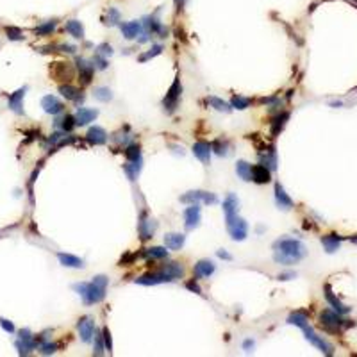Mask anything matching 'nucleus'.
<instances>
[{"instance_id":"47","label":"nucleus","mask_w":357,"mask_h":357,"mask_svg":"<svg viewBox=\"0 0 357 357\" xmlns=\"http://www.w3.org/2000/svg\"><path fill=\"white\" fill-rule=\"evenodd\" d=\"M104 352H106V345H104L102 332H97L93 341V356H104Z\"/></svg>"},{"instance_id":"50","label":"nucleus","mask_w":357,"mask_h":357,"mask_svg":"<svg viewBox=\"0 0 357 357\" xmlns=\"http://www.w3.org/2000/svg\"><path fill=\"white\" fill-rule=\"evenodd\" d=\"M57 343H41L39 345V352L43 354V356H52V354H56L57 350Z\"/></svg>"},{"instance_id":"37","label":"nucleus","mask_w":357,"mask_h":357,"mask_svg":"<svg viewBox=\"0 0 357 357\" xmlns=\"http://www.w3.org/2000/svg\"><path fill=\"white\" fill-rule=\"evenodd\" d=\"M287 118H289V113L287 111H284V113H279L277 116L273 118L272 122V136H277L279 132L284 129V125H286Z\"/></svg>"},{"instance_id":"44","label":"nucleus","mask_w":357,"mask_h":357,"mask_svg":"<svg viewBox=\"0 0 357 357\" xmlns=\"http://www.w3.org/2000/svg\"><path fill=\"white\" fill-rule=\"evenodd\" d=\"M123 154H125L127 161L141 159V146L138 145V143H131V145L125 146V150H123Z\"/></svg>"},{"instance_id":"36","label":"nucleus","mask_w":357,"mask_h":357,"mask_svg":"<svg viewBox=\"0 0 357 357\" xmlns=\"http://www.w3.org/2000/svg\"><path fill=\"white\" fill-rule=\"evenodd\" d=\"M236 174L243 178L245 182H250L252 180V165H249L247 161H238L236 163Z\"/></svg>"},{"instance_id":"16","label":"nucleus","mask_w":357,"mask_h":357,"mask_svg":"<svg viewBox=\"0 0 357 357\" xmlns=\"http://www.w3.org/2000/svg\"><path fill=\"white\" fill-rule=\"evenodd\" d=\"M41 107L47 114H54V116H56V114L65 111V104L57 99V97H54V95H45L41 99Z\"/></svg>"},{"instance_id":"1","label":"nucleus","mask_w":357,"mask_h":357,"mask_svg":"<svg viewBox=\"0 0 357 357\" xmlns=\"http://www.w3.org/2000/svg\"><path fill=\"white\" fill-rule=\"evenodd\" d=\"M307 255L306 245L293 238H282L273 243V261L284 266L300 263Z\"/></svg>"},{"instance_id":"52","label":"nucleus","mask_w":357,"mask_h":357,"mask_svg":"<svg viewBox=\"0 0 357 357\" xmlns=\"http://www.w3.org/2000/svg\"><path fill=\"white\" fill-rule=\"evenodd\" d=\"M95 50H97V54H100V56H104V57L113 56V47H111L109 43H100V45L95 48Z\"/></svg>"},{"instance_id":"29","label":"nucleus","mask_w":357,"mask_h":357,"mask_svg":"<svg viewBox=\"0 0 357 357\" xmlns=\"http://www.w3.org/2000/svg\"><path fill=\"white\" fill-rule=\"evenodd\" d=\"M206 104L209 106V107H213L214 111H218V113H230L232 111V106H230L229 102H225L223 99H220V97H206Z\"/></svg>"},{"instance_id":"13","label":"nucleus","mask_w":357,"mask_h":357,"mask_svg":"<svg viewBox=\"0 0 357 357\" xmlns=\"http://www.w3.org/2000/svg\"><path fill=\"white\" fill-rule=\"evenodd\" d=\"M77 330H79V336L84 343H91L95 334V321L89 318V316H82V318H79V321H77Z\"/></svg>"},{"instance_id":"22","label":"nucleus","mask_w":357,"mask_h":357,"mask_svg":"<svg viewBox=\"0 0 357 357\" xmlns=\"http://www.w3.org/2000/svg\"><path fill=\"white\" fill-rule=\"evenodd\" d=\"M252 180L255 184H268L272 180V170L268 168L266 165H255L252 166Z\"/></svg>"},{"instance_id":"27","label":"nucleus","mask_w":357,"mask_h":357,"mask_svg":"<svg viewBox=\"0 0 357 357\" xmlns=\"http://www.w3.org/2000/svg\"><path fill=\"white\" fill-rule=\"evenodd\" d=\"M186 243V236L178 234V232H172V234L165 236V247L168 250H180Z\"/></svg>"},{"instance_id":"53","label":"nucleus","mask_w":357,"mask_h":357,"mask_svg":"<svg viewBox=\"0 0 357 357\" xmlns=\"http://www.w3.org/2000/svg\"><path fill=\"white\" fill-rule=\"evenodd\" d=\"M186 287H188L189 291L197 293V295H202V287L198 286V284H197V281H195V279H191V281H188V282H186Z\"/></svg>"},{"instance_id":"39","label":"nucleus","mask_w":357,"mask_h":357,"mask_svg":"<svg viewBox=\"0 0 357 357\" xmlns=\"http://www.w3.org/2000/svg\"><path fill=\"white\" fill-rule=\"evenodd\" d=\"M56 27H57V20H50V22H45V24L34 27V34L39 36V38H43V36H50Z\"/></svg>"},{"instance_id":"12","label":"nucleus","mask_w":357,"mask_h":357,"mask_svg":"<svg viewBox=\"0 0 357 357\" xmlns=\"http://www.w3.org/2000/svg\"><path fill=\"white\" fill-rule=\"evenodd\" d=\"M75 65H77V71H79V80L82 86H88L93 79V71L95 66L91 61L84 59V57H75Z\"/></svg>"},{"instance_id":"2","label":"nucleus","mask_w":357,"mask_h":357,"mask_svg":"<svg viewBox=\"0 0 357 357\" xmlns=\"http://www.w3.org/2000/svg\"><path fill=\"white\" fill-rule=\"evenodd\" d=\"M184 277V266L180 263H166L163 266L155 268L154 272H148L145 275L138 277L136 284L141 286H157V284H165V282H174L175 279Z\"/></svg>"},{"instance_id":"4","label":"nucleus","mask_w":357,"mask_h":357,"mask_svg":"<svg viewBox=\"0 0 357 357\" xmlns=\"http://www.w3.org/2000/svg\"><path fill=\"white\" fill-rule=\"evenodd\" d=\"M225 221H227V230H229L232 240L234 241L247 240V236H249V223H247L243 218L234 214V216L225 218Z\"/></svg>"},{"instance_id":"49","label":"nucleus","mask_w":357,"mask_h":357,"mask_svg":"<svg viewBox=\"0 0 357 357\" xmlns=\"http://www.w3.org/2000/svg\"><path fill=\"white\" fill-rule=\"evenodd\" d=\"M102 339H104V345H106V350H107L109 354H113V339H111V332H109L107 327L102 329Z\"/></svg>"},{"instance_id":"57","label":"nucleus","mask_w":357,"mask_h":357,"mask_svg":"<svg viewBox=\"0 0 357 357\" xmlns=\"http://www.w3.org/2000/svg\"><path fill=\"white\" fill-rule=\"evenodd\" d=\"M254 341H252V339H247V341H245L243 343V348L245 350H247V352H250V348H254Z\"/></svg>"},{"instance_id":"20","label":"nucleus","mask_w":357,"mask_h":357,"mask_svg":"<svg viewBox=\"0 0 357 357\" xmlns=\"http://www.w3.org/2000/svg\"><path fill=\"white\" fill-rule=\"evenodd\" d=\"M120 31H122L123 38L125 39H138V36H141V31H143V25L141 22H122L120 24Z\"/></svg>"},{"instance_id":"59","label":"nucleus","mask_w":357,"mask_h":357,"mask_svg":"<svg viewBox=\"0 0 357 357\" xmlns=\"http://www.w3.org/2000/svg\"><path fill=\"white\" fill-rule=\"evenodd\" d=\"M350 241H352V243H357V236H354V238H350Z\"/></svg>"},{"instance_id":"17","label":"nucleus","mask_w":357,"mask_h":357,"mask_svg":"<svg viewBox=\"0 0 357 357\" xmlns=\"http://www.w3.org/2000/svg\"><path fill=\"white\" fill-rule=\"evenodd\" d=\"M59 93H61L66 100H70V102H75V104L84 102V93H82V89L71 86L70 82L59 86Z\"/></svg>"},{"instance_id":"25","label":"nucleus","mask_w":357,"mask_h":357,"mask_svg":"<svg viewBox=\"0 0 357 357\" xmlns=\"http://www.w3.org/2000/svg\"><path fill=\"white\" fill-rule=\"evenodd\" d=\"M275 202H277V206L281 207V209H286V211L293 207V200L289 198L286 189L281 186V182L275 184Z\"/></svg>"},{"instance_id":"32","label":"nucleus","mask_w":357,"mask_h":357,"mask_svg":"<svg viewBox=\"0 0 357 357\" xmlns=\"http://www.w3.org/2000/svg\"><path fill=\"white\" fill-rule=\"evenodd\" d=\"M238 206H240L238 197H236L234 193H229L227 198L223 200V213H225V218H230V216H234V214H238Z\"/></svg>"},{"instance_id":"38","label":"nucleus","mask_w":357,"mask_h":357,"mask_svg":"<svg viewBox=\"0 0 357 357\" xmlns=\"http://www.w3.org/2000/svg\"><path fill=\"white\" fill-rule=\"evenodd\" d=\"M36 347H38V343L34 341V338L33 339H20L18 338V341H16V348H18L20 356H29Z\"/></svg>"},{"instance_id":"11","label":"nucleus","mask_w":357,"mask_h":357,"mask_svg":"<svg viewBox=\"0 0 357 357\" xmlns=\"http://www.w3.org/2000/svg\"><path fill=\"white\" fill-rule=\"evenodd\" d=\"M157 13H159V9L155 11L154 14H150V16H145L143 18V29H145L148 34H159L161 38H166V34H168V29L165 27V25L161 24L159 18H157Z\"/></svg>"},{"instance_id":"41","label":"nucleus","mask_w":357,"mask_h":357,"mask_svg":"<svg viewBox=\"0 0 357 357\" xmlns=\"http://www.w3.org/2000/svg\"><path fill=\"white\" fill-rule=\"evenodd\" d=\"M287 323L302 329V327H306V325L309 323V320H307L306 313H291V315L287 316Z\"/></svg>"},{"instance_id":"43","label":"nucleus","mask_w":357,"mask_h":357,"mask_svg":"<svg viewBox=\"0 0 357 357\" xmlns=\"http://www.w3.org/2000/svg\"><path fill=\"white\" fill-rule=\"evenodd\" d=\"M93 97L99 102H109V100H113V91L106 86H99V88H95L93 91Z\"/></svg>"},{"instance_id":"18","label":"nucleus","mask_w":357,"mask_h":357,"mask_svg":"<svg viewBox=\"0 0 357 357\" xmlns=\"http://www.w3.org/2000/svg\"><path fill=\"white\" fill-rule=\"evenodd\" d=\"M86 140H88L89 145H95V146L106 145V143H107V132L104 131L102 127H99V125H93V127H89L88 132H86Z\"/></svg>"},{"instance_id":"33","label":"nucleus","mask_w":357,"mask_h":357,"mask_svg":"<svg viewBox=\"0 0 357 357\" xmlns=\"http://www.w3.org/2000/svg\"><path fill=\"white\" fill-rule=\"evenodd\" d=\"M141 257L145 259H166L168 257V250L166 247H150V249H145L141 252Z\"/></svg>"},{"instance_id":"7","label":"nucleus","mask_w":357,"mask_h":357,"mask_svg":"<svg viewBox=\"0 0 357 357\" xmlns=\"http://www.w3.org/2000/svg\"><path fill=\"white\" fill-rule=\"evenodd\" d=\"M302 330H304V336H306L307 341H309L311 345H315L320 352L325 354V356H332V354H334V347L329 343V341H327V339H323L321 336H318L315 330L311 329L309 323H307L306 327H302Z\"/></svg>"},{"instance_id":"42","label":"nucleus","mask_w":357,"mask_h":357,"mask_svg":"<svg viewBox=\"0 0 357 357\" xmlns=\"http://www.w3.org/2000/svg\"><path fill=\"white\" fill-rule=\"evenodd\" d=\"M104 24L109 25V27H114V25L122 24V14H120V11H118L116 7H109L107 16H106V22H104Z\"/></svg>"},{"instance_id":"8","label":"nucleus","mask_w":357,"mask_h":357,"mask_svg":"<svg viewBox=\"0 0 357 357\" xmlns=\"http://www.w3.org/2000/svg\"><path fill=\"white\" fill-rule=\"evenodd\" d=\"M50 75L59 82H71L75 77V70L70 63H52Z\"/></svg>"},{"instance_id":"51","label":"nucleus","mask_w":357,"mask_h":357,"mask_svg":"<svg viewBox=\"0 0 357 357\" xmlns=\"http://www.w3.org/2000/svg\"><path fill=\"white\" fill-rule=\"evenodd\" d=\"M93 66L97 68V70H106L107 68V59L104 56H100V54H95V57H93Z\"/></svg>"},{"instance_id":"54","label":"nucleus","mask_w":357,"mask_h":357,"mask_svg":"<svg viewBox=\"0 0 357 357\" xmlns=\"http://www.w3.org/2000/svg\"><path fill=\"white\" fill-rule=\"evenodd\" d=\"M0 327L5 330V332H9V334H13L14 332V325L11 323L9 320H5V318H0Z\"/></svg>"},{"instance_id":"26","label":"nucleus","mask_w":357,"mask_h":357,"mask_svg":"<svg viewBox=\"0 0 357 357\" xmlns=\"http://www.w3.org/2000/svg\"><path fill=\"white\" fill-rule=\"evenodd\" d=\"M321 245L327 254H334L336 250H339V245H341V236L338 234H325L321 236Z\"/></svg>"},{"instance_id":"58","label":"nucleus","mask_w":357,"mask_h":357,"mask_svg":"<svg viewBox=\"0 0 357 357\" xmlns=\"http://www.w3.org/2000/svg\"><path fill=\"white\" fill-rule=\"evenodd\" d=\"M175 7H177V11H180L184 7V4H186V0H174Z\"/></svg>"},{"instance_id":"24","label":"nucleus","mask_w":357,"mask_h":357,"mask_svg":"<svg viewBox=\"0 0 357 357\" xmlns=\"http://www.w3.org/2000/svg\"><path fill=\"white\" fill-rule=\"evenodd\" d=\"M75 123L77 125H88L89 122H93V120H97V116H99V111L97 109H88V107H79L75 111Z\"/></svg>"},{"instance_id":"14","label":"nucleus","mask_w":357,"mask_h":357,"mask_svg":"<svg viewBox=\"0 0 357 357\" xmlns=\"http://www.w3.org/2000/svg\"><path fill=\"white\" fill-rule=\"evenodd\" d=\"M155 227H157V223H155L154 220H148L145 211L141 213V214H140V223H138V230H140L141 241H148L150 238H154Z\"/></svg>"},{"instance_id":"48","label":"nucleus","mask_w":357,"mask_h":357,"mask_svg":"<svg viewBox=\"0 0 357 357\" xmlns=\"http://www.w3.org/2000/svg\"><path fill=\"white\" fill-rule=\"evenodd\" d=\"M5 34H7V38H9L11 41H20V39H24V33H22L18 27H5Z\"/></svg>"},{"instance_id":"9","label":"nucleus","mask_w":357,"mask_h":357,"mask_svg":"<svg viewBox=\"0 0 357 357\" xmlns=\"http://www.w3.org/2000/svg\"><path fill=\"white\" fill-rule=\"evenodd\" d=\"M180 202L182 204H198V202H204L207 206H213V204H218V197L214 193H209V191H188L186 195L180 197Z\"/></svg>"},{"instance_id":"56","label":"nucleus","mask_w":357,"mask_h":357,"mask_svg":"<svg viewBox=\"0 0 357 357\" xmlns=\"http://www.w3.org/2000/svg\"><path fill=\"white\" fill-rule=\"evenodd\" d=\"M216 255H218L220 259H225V261H232V255H230L229 252H227V250H218Z\"/></svg>"},{"instance_id":"31","label":"nucleus","mask_w":357,"mask_h":357,"mask_svg":"<svg viewBox=\"0 0 357 357\" xmlns=\"http://www.w3.org/2000/svg\"><path fill=\"white\" fill-rule=\"evenodd\" d=\"M65 33H68L75 39H82L84 38V25L80 24L79 20H68L65 24Z\"/></svg>"},{"instance_id":"5","label":"nucleus","mask_w":357,"mask_h":357,"mask_svg":"<svg viewBox=\"0 0 357 357\" xmlns=\"http://www.w3.org/2000/svg\"><path fill=\"white\" fill-rule=\"evenodd\" d=\"M180 95H182V84H180V79L175 77L174 84L170 86L168 93H166V97L163 99V107H165V111L168 114L175 113V109H177L178 106V100H180Z\"/></svg>"},{"instance_id":"30","label":"nucleus","mask_w":357,"mask_h":357,"mask_svg":"<svg viewBox=\"0 0 357 357\" xmlns=\"http://www.w3.org/2000/svg\"><path fill=\"white\" fill-rule=\"evenodd\" d=\"M259 157H261V163L266 165L272 172L277 168V155H275V148L273 146H268V148L259 152Z\"/></svg>"},{"instance_id":"46","label":"nucleus","mask_w":357,"mask_h":357,"mask_svg":"<svg viewBox=\"0 0 357 357\" xmlns=\"http://www.w3.org/2000/svg\"><path fill=\"white\" fill-rule=\"evenodd\" d=\"M165 50V47L161 45V43H157V45H152V48L148 52H145V54H141L138 59H140L141 63H145V61H148V59H152V57H155V56H159L161 52Z\"/></svg>"},{"instance_id":"34","label":"nucleus","mask_w":357,"mask_h":357,"mask_svg":"<svg viewBox=\"0 0 357 357\" xmlns=\"http://www.w3.org/2000/svg\"><path fill=\"white\" fill-rule=\"evenodd\" d=\"M141 163H143L141 159H136V161H127V163L123 165V172L127 174L129 180H136L138 178V175H140L141 172Z\"/></svg>"},{"instance_id":"40","label":"nucleus","mask_w":357,"mask_h":357,"mask_svg":"<svg viewBox=\"0 0 357 357\" xmlns=\"http://www.w3.org/2000/svg\"><path fill=\"white\" fill-rule=\"evenodd\" d=\"M250 104H252V100L247 99V97H241V95H234V97L230 99V106H232V109H238V111H245V109H249Z\"/></svg>"},{"instance_id":"3","label":"nucleus","mask_w":357,"mask_h":357,"mask_svg":"<svg viewBox=\"0 0 357 357\" xmlns=\"http://www.w3.org/2000/svg\"><path fill=\"white\" fill-rule=\"evenodd\" d=\"M107 284H109V279L106 277V275H97V277H93V281L77 282V284H73L71 287L79 293L86 306H93V304H99V302H102L104 298H106Z\"/></svg>"},{"instance_id":"6","label":"nucleus","mask_w":357,"mask_h":357,"mask_svg":"<svg viewBox=\"0 0 357 357\" xmlns=\"http://www.w3.org/2000/svg\"><path fill=\"white\" fill-rule=\"evenodd\" d=\"M320 323H321V327H323L325 330H329V332H338L345 325V320L334 309H323L320 313Z\"/></svg>"},{"instance_id":"55","label":"nucleus","mask_w":357,"mask_h":357,"mask_svg":"<svg viewBox=\"0 0 357 357\" xmlns=\"http://www.w3.org/2000/svg\"><path fill=\"white\" fill-rule=\"evenodd\" d=\"M295 277H296L295 272H284V273H279L277 275L279 281H291V279H295Z\"/></svg>"},{"instance_id":"23","label":"nucleus","mask_w":357,"mask_h":357,"mask_svg":"<svg viewBox=\"0 0 357 357\" xmlns=\"http://www.w3.org/2000/svg\"><path fill=\"white\" fill-rule=\"evenodd\" d=\"M193 154L197 157L198 161H202L204 165H209V161H211V145L207 143V141H197L195 145H193Z\"/></svg>"},{"instance_id":"45","label":"nucleus","mask_w":357,"mask_h":357,"mask_svg":"<svg viewBox=\"0 0 357 357\" xmlns=\"http://www.w3.org/2000/svg\"><path fill=\"white\" fill-rule=\"evenodd\" d=\"M56 125H61L63 132H70L73 131V127H75V116H71V114H65V116L61 118V120H57Z\"/></svg>"},{"instance_id":"19","label":"nucleus","mask_w":357,"mask_h":357,"mask_svg":"<svg viewBox=\"0 0 357 357\" xmlns=\"http://www.w3.org/2000/svg\"><path fill=\"white\" fill-rule=\"evenodd\" d=\"M325 300L329 302V306L332 307V309L336 311V313H339V315H348V313H350V307L345 306L343 302H341V300L338 298V296L334 295L329 284L325 286Z\"/></svg>"},{"instance_id":"15","label":"nucleus","mask_w":357,"mask_h":357,"mask_svg":"<svg viewBox=\"0 0 357 357\" xmlns=\"http://www.w3.org/2000/svg\"><path fill=\"white\" fill-rule=\"evenodd\" d=\"M25 91H27V86L16 89L14 93H11L9 97H7V106H9V109L13 111V113H16V114H24L25 113V111H24Z\"/></svg>"},{"instance_id":"10","label":"nucleus","mask_w":357,"mask_h":357,"mask_svg":"<svg viewBox=\"0 0 357 357\" xmlns=\"http://www.w3.org/2000/svg\"><path fill=\"white\" fill-rule=\"evenodd\" d=\"M202 220V209L198 204H189V207L184 209V227L186 230H195L200 225Z\"/></svg>"},{"instance_id":"35","label":"nucleus","mask_w":357,"mask_h":357,"mask_svg":"<svg viewBox=\"0 0 357 357\" xmlns=\"http://www.w3.org/2000/svg\"><path fill=\"white\" fill-rule=\"evenodd\" d=\"M229 150H230L229 140H221V138H218V140L213 141L211 152H214L216 155H220V157H227V155H229Z\"/></svg>"},{"instance_id":"28","label":"nucleus","mask_w":357,"mask_h":357,"mask_svg":"<svg viewBox=\"0 0 357 357\" xmlns=\"http://www.w3.org/2000/svg\"><path fill=\"white\" fill-rule=\"evenodd\" d=\"M57 259H59V263L66 268H84V261L80 257L73 254H65V252H57Z\"/></svg>"},{"instance_id":"21","label":"nucleus","mask_w":357,"mask_h":357,"mask_svg":"<svg viewBox=\"0 0 357 357\" xmlns=\"http://www.w3.org/2000/svg\"><path fill=\"white\" fill-rule=\"evenodd\" d=\"M216 266L213 261L209 259H202V261H198L195 266H193V273H195V277L197 279H206V277H211L213 273H214Z\"/></svg>"}]
</instances>
